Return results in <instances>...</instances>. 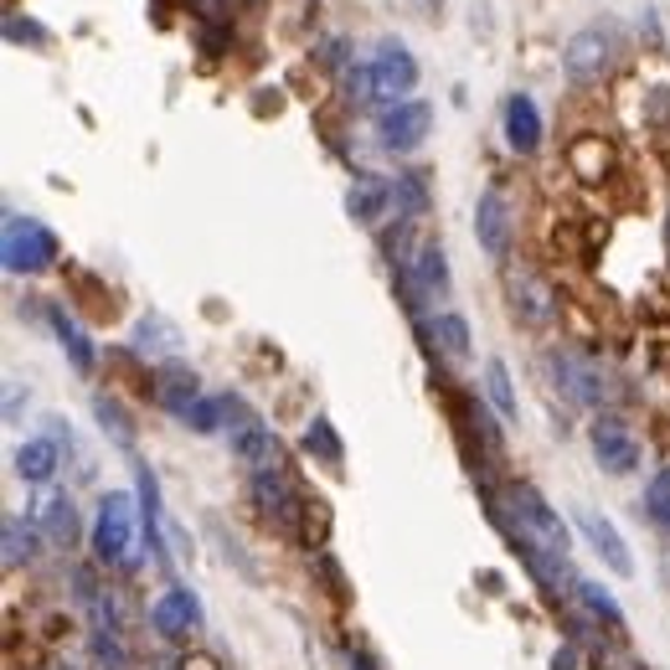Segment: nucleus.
I'll use <instances>...</instances> for the list:
<instances>
[{
  "instance_id": "1",
  "label": "nucleus",
  "mask_w": 670,
  "mask_h": 670,
  "mask_svg": "<svg viewBox=\"0 0 670 670\" xmlns=\"http://www.w3.org/2000/svg\"><path fill=\"white\" fill-rule=\"evenodd\" d=\"M491 500V521L495 532L511 542V553H553V557H568L572 553V532L568 521L542 500L536 485H521L511 480L506 491H485Z\"/></svg>"
},
{
  "instance_id": "2",
  "label": "nucleus",
  "mask_w": 670,
  "mask_h": 670,
  "mask_svg": "<svg viewBox=\"0 0 670 670\" xmlns=\"http://www.w3.org/2000/svg\"><path fill=\"white\" fill-rule=\"evenodd\" d=\"M94 562L99 568H139L135 553V500L124 491H109L94 516Z\"/></svg>"
},
{
  "instance_id": "3",
  "label": "nucleus",
  "mask_w": 670,
  "mask_h": 670,
  "mask_svg": "<svg viewBox=\"0 0 670 670\" xmlns=\"http://www.w3.org/2000/svg\"><path fill=\"white\" fill-rule=\"evenodd\" d=\"M547 372H553V387L568 402H578V408H604V402H613V382L609 372L593 361V356L572 351V346H557V351H547Z\"/></svg>"
},
{
  "instance_id": "4",
  "label": "nucleus",
  "mask_w": 670,
  "mask_h": 670,
  "mask_svg": "<svg viewBox=\"0 0 670 670\" xmlns=\"http://www.w3.org/2000/svg\"><path fill=\"white\" fill-rule=\"evenodd\" d=\"M0 258H5V274H41V269H52V263H58V233H52L41 218L5 212Z\"/></svg>"
},
{
  "instance_id": "5",
  "label": "nucleus",
  "mask_w": 670,
  "mask_h": 670,
  "mask_svg": "<svg viewBox=\"0 0 670 670\" xmlns=\"http://www.w3.org/2000/svg\"><path fill=\"white\" fill-rule=\"evenodd\" d=\"M397 289L408 315H423V305L449 295V253L438 243H418V253L408 258V269H397Z\"/></svg>"
},
{
  "instance_id": "6",
  "label": "nucleus",
  "mask_w": 670,
  "mask_h": 670,
  "mask_svg": "<svg viewBox=\"0 0 670 670\" xmlns=\"http://www.w3.org/2000/svg\"><path fill=\"white\" fill-rule=\"evenodd\" d=\"M253 500H258V511H263V521H269L278 536H299L305 516H310V500L299 495V485L284 470L253 474Z\"/></svg>"
},
{
  "instance_id": "7",
  "label": "nucleus",
  "mask_w": 670,
  "mask_h": 670,
  "mask_svg": "<svg viewBox=\"0 0 670 670\" xmlns=\"http://www.w3.org/2000/svg\"><path fill=\"white\" fill-rule=\"evenodd\" d=\"M613 52H619V32L613 26H583L562 41V73L572 83H598L613 67Z\"/></svg>"
},
{
  "instance_id": "8",
  "label": "nucleus",
  "mask_w": 670,
  "mask_h": 670,
  "mask_svg": "<svg viewBox=\"0 0 670 670\" xmlns=\"http://www.w3.org/2000/svg\"><path fill=\"white\" fill-rule=\"evenodd\" d=\"M429 129H434V109H429L423 99L387 103L382 119H376V139H382L387 156H413L418 145L429 139Z\"/></svg>"
},
{
  "instance_id": "9",
  "label": "nucleus",
  "mask_w": 670,
  "mask_h": 670,
  "mask_svg": "<svg viewBox=\"0 0 670 670\" xmlns=\"http://www.w3.org/2000/svg\"><path fill=\"white\" fill-rule=\"evenodd\" d=\"M207 624V613H201V598L186 583H165L160 588V598L150 604V630L160 634V640H197V630Z\"/></svg>"
},
{
  "instance_id": "10",
  "label": "nucleus",
  "mask_w": 670,
  "mask_h": 670,
  "mask_svg": "<svg viewBox=\"0 0 670 670\" xmlns=\"http://www.w3.org/2000/svg\"><path fill=\"white\" fill-rule=\"evenodd\" d=\"M588 444H593V459L604 474H634L640 470V438L630 434V423L619 413H598L588 429Z\"/></svg>"
},
{
  "instance_id": "11",
  "label": "nucleus",
  "mask_w": 670,
  "mask_h": 670,
  "mask_svg": "<svg viewBox=\"0 0 670 670\" xmlns=\"http://www.w3.org/2000/svg\"><path fill=\"white\" fill-rule=\"evenodd\" d=\"M372 73H376V99H387V103H402L418 88V58L408 52V41H397V37H382V47H376V58H372Z\"/></svg>"
},
{
  "instance_id": "12",
  "label": "nucleus",
  "mask_w": 670,
  "mask_h": 670,
  "mask_svg": "<svg viewBox=\"0 0 670 670\" xmlns=\"http://www.w3.org/2000/svg\"><path fill=\"white\" fill-rule=\"evenodd\" d=\"M474 243H480L491 258H511L516 218H511V201L500 197L495 186H485L480 201H474Z\"/></svg>"
},
{
  "instance_id": "13",
  "label": "nucleus",
  "mask_w": 670,
  "mask_h": 670,
  "mask_svg": "<svg viewBox=\"0 0 670 670\" xmlns=\"http://www.w3.org/2000/svg\"><path fill=\"white\" fill-rule=\"evenodd\" d=\"M578 532L588 536V547L598 557H604V568L613 572V578H634V557H630V547H624V536H619V526H613L609 516H598L593 506H578Z\"/></svg>"
},
{
  "instance_id": "14",
  "label": "nucleus",
  "mask_w": 670,
  "mask_h": 670,
  "mask_svg": "<svg viewBox=\"0 0 670 670\" xmlns=\"http://www.w3.org/2000/svg\"><path fill=\"white\" fill-rule=\"evenodd\" d=\"M150 393H156V408H165L171 418L186 423V413L201 402V376H197V367H186V361H160Z\"/></svg>"
},
{
  "instance_id": "15",
  "label": "nucleus",
  "mask_w": 670,
  "mask_h": 670,
  "mask_svg": "<svg viewBox=\"0 0 670 670\" xmlns=\"http://www.w3.org/2000/svg\"><path fill=\"white\" fill-rule=\"evenodd\" d=\"M393 176H376V171H361L356 176V186L346 191V212H351V222H361V227H376L382 218H393Z\"/></svg>"
},
{
  "instance_id": "16",
  "label": "nucleus",
  "mask_w": 670,
  "mask_h": 670,
  "mask_svg": "<svg viewBox=\"0 0 670 670\" xmlns=\"http://www.w3.org/2000/svg\"><path fill=\"white\" fill-rule=\"evenodd\" d=\"M47 325H52V335H58V346H62V356L73 361V372H94V361H99V351H94V340H88V331L78 325V315L67 310V305H47Z\"/></svg>"
},
{
  "instance_id": "17",
  "label": "nucleus",
  "mask_w": 670,
  "mask_h": 670,
  "mask_svg": "<svg viewBox=\"0 0 670 670\" xmlns=\"http://www.w3.org/2000/svg\"><path fill=\"white\" fill-rule=\"evenodd\" d=\"M500 119H506V145L516 156H536V145H542V109H536L532 94H511Z\"/></svg>"
},
{
  "instance_id": "18",
  "label": "nucleus",
  "mask_w": 670,
  "mask_h": 670,
  "mask_svg": "<svg viewBox=\"0 0 670 670\" xmlns=\"http://www.w3.org/2000/svg\"><path fill=\"white\" fill-rule=\"evenodd\" d=\"M233 459L243 464V470H253V474L284 470V464H278V459H284V444H278V434L269 429V423H253V429L233 434Z\"/></svg>"
},
{
  "instance_id": "19",
  "label": "nucleus",
  "mask_w": 670,
  "mask_h": 670,
  "mask_svg": "<svg viewBox=\"0 0 670 670\" xmlns=\"http://www.w3.org/2000/svg\"><path fill=\"white\" fill-rule=\"evenodd\" d=\"M37 526H41V536H47V547H58V553L78 547V506H73V495H52V500H41Z\"/></svg>"
},
{
  "instance_id": "20",
  "label": "nucleus",
  "mask_w": 670,
  "mask_h": 670,
  "mask_svg": "<svg viewBox=\"0 0 670 670\" xmlns=\"http://www.w3.org/2000/svg\"><path fill=\"white\" fill-rule=\"evenodd\" d=\"M0 536H5V568L16 572V568H32L41 553V526L37 521H21V516H5V526H0Z\"/></svg>"
},
{
  "instance_id": "21",
  "label": "nucleus",
  "mask_w": 670,
  "mask_h": 670,
  "mask_svg": "<svg viewBox=\"0 0 670 670\" xmlns=\"http://www.w3.org/2000/svg\"><path fill=\"white\" fill-rule=\"evenodd\" d=\"M58 464H62V449L52 438H32V444L16 449V474L26 485H47V480L58 474Z\"/></svg>"
},
{
  "instance_id": "22",
  "label": "nucleus",
  "mask_w": 670,
  "mask_h": 670,
  "mask_svg": "<svg viewBox=\"0 0 670 670\" xmlns=\"http://www.w3.org/2000/svg\"><path fill=\"white\" fill-rule=\"evenodd\" d=\"M557 315V299L553 289L542 284L536 274H521L516 278V320H526V325H542V320Z\"/></svg>"
},
{
  "instance_id": "23",
  "label": "nucleus",
  "mask_w": 670,
  "mask_h": 670,
  "mask_svg": "<svg viewBox=\"0 0 670 670\" xmlns=\"http://www.w3.org/2000/svg\"><path fill=\"white\" fill-rule=\"evenodd\" d=\"M94 418H99V429H103V438L114 444V449H135V423H129V413H124V402L119 397H109V393H99L94 397Z\"/></svg>"
},
{
  "instance_id": "24",
  "label": "nucleus",
  "mask_w": 670,
  "mask_h": 670,
  "mask_svg": "<svg viewBox=\"0 0 670 670\" xmlns=\"http://www.w3.org/2000/svg\"><path fill=\"white\" fill-rule=\"evenodd\" d=\"M393 201H397V218L402 222H423L429 218V181L418 176V171L393 176Z\"/></svg>"
},
{
  "instance_id": "25",
  "label": "nucleus",
  "mask_w": 670,
  "mask_h": 670,
  "mask_svg": "<svg viewBox=\"0 0 670 670\" xmlns=\"http://www.w3.org/2000/svg\"><path fill=\"white\" fill-rule=\"evenodd\" d=\"M305 454L320 459V464H331V470L346 464V444H340V434H335L331 418H310V429H305Z\"/></svg>"
},
{
  "instance_id": "26",
  "label": "nucleus",
  "mask_w": 670,
  "mask_h": 670,
  "mask_svg": "<svg viewBox=\"0 0 670 670\" xmlns=\"http://www.w3.org/2000/svg\"><path fill=\"white\" fill-rule=\"evenodd\" d=\"M429 335L438 340V351L444 356H470V320L464 315H454V310H438L434 320H429Z\"/></svg>"
},
{
  "instance_id": "27",
  "label": "nucleus",
  "mask_w": 670,
  "mask_h": 670,
  "mask_svg": "<svg viewBox=\"0 0 670 670\" xmlns=\"http://www.w3.org/2000/svg\"><path fill=\"white\" fill-rule=\"evenodd\" d=\"M176 346H181V331L165 315H145L135 325V351L139 356H165V351H176Z\"/></svg>"
},
{
  "instance_id": "28",
  "label": "nucleus",
  "mask_w": 670,
  "mask_h": 670,
  "mask_svg": "<svg viewBox=\"0 0 670 670\" xmlns=\"http://www.w3.org/2000/svg\"><path fill=\"white\" fill-rule=\"evenodd\" d=\"M578 604H583L593 619H604L613 634L624 630V609H619V598H613L604 583H588V578H583V583H578Z\"/></svg>"
},
{
  "instance_id": "29",
  "label": "nucleus",
  "mask_w": 670,
  "mask_h": 670,
  "mask_svg": "<svg viewBox=\"0 0 670 670\" xmlns=\"http://www.w3.org/2000/svg\"><path fill=\"white\" fill-rule=\"evenodd\" d=\"M485 397H491V402H495V413H500V418H516L511 367H506L500 356H491V361H485Z\"/></svg>"
},
{
  "instance_id": "30",
  "label": "nucleus",
  "mask_w": 670,
  "mask_h": 670,
  "mask_svg": "<svg viewBox=\"0 0 670 670\" xmlns=\"http://www.w3.org/2000/svg\"><path fill=\"white\" fill-rule=\"evenodd\" d=\"M340 99L356 103V109H367V103L376 99V73H372V62H351V67H346V78H340Z\"/></svg>"
},
{
  "instance_id": "31",
  "label": "nucleus",
  "mask_w": 670,
  "mask_h": 670,
  "mask_svg": "<svg viewBox=\"0 0 670 670\" xmlns=\"http://www.w3.org/2000/svg\"><path fill=\"white\" fill-rule=\"evenodd\" d=\"M640 511L650 516L655 526H670V464L655 474L650 485H645V500H640Z\"/></svg>"
},
{
  "instance_id": "32",
  "label": "nucleus",
  "mask_w": 670,
  "mask_h": 670,
  "mask_svg": "<svg viewBox=\"0 0 670 670\" xmlns=\"http://www.w3.org/2000/svg\"><path fill=\"white\" fill-rule=\"evenodd\" d=\"M186 429H197V434H222V429H227V413H222V397H201L197 408L186 413Z\"/></svg>"
},
{
  "instance_id": "33",
  "label": "nucleus",
  "mask_w": 670,
  "mask_h": 670,
  "mask_svg": "<svg viewBox=\"0 0 670 670\" xmlns=\"http://www.w3.org/2000/svg\"><path fill=\"white\" fill-rule=\"evenodd\" d=\"M94 655H99L103 670H129V650L114 630H94Z\"/></svg>"
},
{
  "instance_id": "34",
  "label": "nucleus",
  "mask_w": 670,
  "mask_h": 670,
  "mask_svg": "<svg viewBox=\"0 0 670 670\" xmlns=\"http://www.w3.org/2000/svg\"><path fill=\"white\" fill-rule=\"evenodd\" d=\"M593 670H645L624 645H598L593 650Z\"/></svg>"
},
{
  "instance_id": "35",
  "label": "nucleus",
  "mask_w": 670,
  "mask_h": 670,
  "mask_svg": "<svg viewBox=\"0 0 670 670\" xmlns=\"http://www.w3.org/2000/svg\"><path fill=\"white\" fill-rule=\"evenodd\" d=\"M5 37L11 41H32V47H47L52 32L41 26V21H21V16H5Z\"/></svg>"
},
{
  "instance_id": "36",
  "label": "nucleus",
  "mask_w": 670,
  "mask_h": 670,
  "mask_svg": "<svg viewBox=\"0 0 670 670\" xmlns=\"http://www.w3.org/2000/svg\"><path fill=\"white\" fill-rule=\"evenodd\" d=\"M222 47H227V32H218V26H201V52H207V58H218Z\"/></svg>"
},
{
  "instance_id": "37",
  "label": "nucleus",
  "mask_w": 670,
  "mask_h": 670,
  "mask_svg": "<svg viewBox=\"0 0 670 670\" xmlns=\"http://www.w3.org/2000/svg\"><path fill=\"white\" fill-rule=\"evenodd\" d=\"M553 670H578V650H572V645H568V650H557L553 655Z\"/></svg>"
},
{
  "instance_id": "38",
  "label": "nucleus",
  "mask_w": 670,
  "mask_h": 670,
  "mask_svg": "<svg viewBox=\"0 0 670 670\" xmlns=\"http://www.w3.org/2000/svg\"><path fill=\"white\" fill-rule=\"evenodd\" d=\"M181 670H218V660H207V655H186Z\"/></svg>"
},
{
  "instance_id": "39",
  "label": "nucleus",
  "mask_w": 670,
  "mask_h": 670,
  "mask_svg": "<svg viewBox=\"0 0 670 670\" xmlns=\"http://www.w3.org/2000/svg\"><path fill=\"white\" fill-rule=\"evenodd\" d=\"M351 670H376V660L367 650H351Z\"/></svg>"
},
{
  "instance_id": "40",
  "label": "nucleus",
  "mask_w": 670,
  "mask_h": 670,
  "mask_svg": "<svg viewBox=\"0 0 670 670\" xmlns=\"http://www.w3.org/2000/svg\"><path fill=\"white\" fill-rule=\"evenodd\" d=\"M666 243H670V218H666Z\"/></svg>"
},
{
  "instance_id": "41",
  "label": "nucleus",
  "mask_w": 670,
  "mask_h": 670,
  "mask_svg": "<svg viewBox=\"0 0 670 670\" xmlns=\"http://www.w3.org/2000/svg\"><path fill=\"white\" fill-rule=\"evenodd\" d=\"M666 532H670V526H666Z\"/></svg>"
}]
</instances>
